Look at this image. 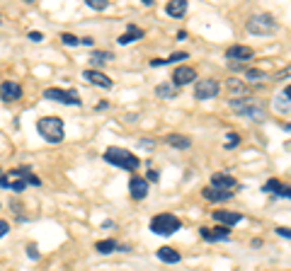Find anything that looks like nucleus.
<instances>
[{
	"label": "nucleus",
	"mask_w": 291,
	"mask_h": 271,
	"mask_svg": "<svg viewBox=\"0 0 291 271\" xmlns=\"http://www.w3.org/2000/svg\"><path fill=\"white\" fill-rule=\"evenodd\" d=\"M37 131L46 143H61L63 141V119L58 117H42L37 121Z\"/></svg>",
	"instance_id": "nucleus-2"
},
{
	"label": "nucleus",
	"mask_w": 291,
	"mask_h": 271,
	"mask_svg": "<svg viewBox=\"0 0 291 271\" xmlns=\"http://www.w3.org/2000/svg\"><path fill=\"white\" fill-rule=\"evenodd\" d=\"M199 235H202L204 242H228V240H231V230L228 228H216V230L202 228Z\"/></svg>",
	"instance_id": "nucleus-12"
},
{
	"label": "nucleus",
	"mask_w": 291,
	"mask_h": 271,
	"mask_svg": "<svg viewBox=\"0 0 291 271\" xmlns=\"http://www.w3.org/2000/svg\"><path fill=\"white\" fill-rule=\"evenodd\" d=\"M165 143L172 145V148H177V150H187V148L192 145L190 138H187V136H179V133H170V136H165Z\"/></svg>",
	"instance_id": "nucleus-17"
},
{
	"label": "nucleus",
	"mask_w": 291,
	"mask_h": 271,
	"mask_svg": "<svg viewBox=\"0 0 291 271\" xmlns=\"http://www.w3.org/2000/svg\"><path fill=\"white\" fill-rule=\"evenodd\" d=\"M213 220H219V223H224V228H231V225H238L243 216L240 213H235V211H213L211 213Z\"/></svg>",
	"instance_id": "nucleus-14"
},
{
	"label": "nucleus",
	"mask_w": 291,
	"mask_h": 271,
	"mask_svg": "<svg viewBox=\"0 0 291 271\" xmlns=\"http://www.w3.org/2000/svg\"><path fill=\"white\" fill-rule=\"evenodd\" d=\"M245 78L247 80H255V83H258V80H265V70H260V68H247L245 70Z\"/></svg>",
	"instance_id": "nucleus-25"
},
{
	"label": "nucleus",
	"mask_w": 291,
	"mask_h": 271,
	"mask_svg": "<svg viewBox=\"0 0 291 271\" xmlns=\"http://www.w3.org/2000/svg\"><path fill=\"white\" fill-rule=\"evenodd\" d=\"M284 99H289L291 102V85H286V90H284Z\"/></svg>",
	"instance_id": "nucleus-40"
},
{
	"label": "nucleus",
	"mask_w": 291,
	"mask_h": 271,
	"mask_svg": "<svg viewBox=\"0 0 291 271\" xmlns=\"http://www.w3.org/2000/svg\"><path fill=\"white\" fill-rule=\"evenodd\" d=\"M83 78H85L88 83H92V85L102 87V90H110V87L114 85L112 78H107L104 73H100V70H85V73H83Z\"/></svg>",
	"instance_id": "nucleus-13"
},
{
	"label": "nucleus",
	"mask_w": 291,
	"mask_h": 271,
	"mask_svg": "<svg viewBox=\"0 0 291 271\" xmlns=\"http://www.w3.org/2000/svg\"><path fill=\"white\" fill-rule=\"evenodd\" d=\"M27 254H29V257H32V259H39V252H37V247H27Z\"/></svg>",
	"instance_id": "nucleus-36"
},
{
	"label": "nucleus",
	"mask_w": 291,
	"mask_h": 271,
	"mask_svg": "<svg viewBox=\"0 0 291 271\" xmlns=\"http://www.w3.org/2000/svg\"><path fill=\"white\" fill-rule=\"evenodd\" d=\"M202 196L206 201H228L233 194H231V191H221V189H213V186H206L202 191Z\"/></svg>",
	"instance_id": "nucleus-18"
},
{
	"label": "nucleus",
	"mask_w": 291,
	"mask_h": 271,
	"mask_svg": "<svg viewBox=\"0 0 291 271\" xmlns=\"http://www.w3.org/2000/svg\"><path fill=\"white\" fill-rule=\"evenodd\" d=\"M211 186L213 189H221V191H231V194H233L235 189H238V182H235L231 174L216 172V174H211Z\"/></svg>",
	"instance_id": "nucleus-9"
},
{
	"label": "nucleus",
	"mask_w": 291,
	"mask_h": 271,
	"mask_svg": "<svg viewBox=\"0 0 291 271\" xmlns=\"http://www.w3.org/2000/svg\"><path fill=\"white\" fill-rule=\"evenodd\" d=\"M102 158H104V163L114 165V167H122V170H129V172H136L141 167V160L136 158L134 152L126 150V148H117V145L107 148Z\"/></svg>",
	"instance_id": "nucleus-1"
},
{
	"label": "nucleus",
	"mask_w": 291,
	"mask_h": 271,
	"mask_svg": "<svg viewBox=\"0 0 291 271\" xmlns=\"http://www.w3.org/2000/svg\"><path fill=\"white\" fill-rule=\"evenodd\" d=\"M107 0H88V8H92V10H107Z\"/></svg>",
	"instance_id": "nucleus-30"
},
{
	"label": "nucleus",
	"mask_w": 291,
	"mask_h": 271,
	"mask_svg": "<svg viewBox=\"0 0 291 271\" xmlns=\"http://www.w3.org/2000/svg\"><path fill=\"white\" fill-rule=\"evenodd\" d=\"M129 191H131L134 199L141 201V199L148 196V182H146L143 177H131V179H129Z\"/></svg>",
	"instance_id": "nucleus-15"
},
{
	"label": "nucleus",
	"mask_w": 291,
	"mask_h": 271,
	"mask_svg": "<svg viewBox=\"0 0 291 271\" xmlns=\"http://www.w3.org/2000/svg\"><path fill=\"white\" fill-rule=\"evenodd\" d=\"M80 44H83V46H92V39H90V36H83V39H80Z\"/></svg>",
	"instance_id": "nucleus-38"
},
{
	"label": "nucleus",
	"mask_w": 291,
	"mask_h": 271,
	"mask_svg": "<svg viewBox=\"0 0 291 271\" xmlns=\"http://www.w3.org/2000/svg\"><path fill=\"white\" fill-rule=\"evenodd\" d=\"M226 138H228V141H226V148H228V150H233L235 145L240 143V136H238V133H233V131H231V133H228Z\"/></svg>",
	"instance_id": "nucleus-27"
},
{
	"label": "nucleus",
	"mask_w": 291,
	"mask_h": 271,
	"mask_svg": "<svg viewBox=\"0 0 291 271\" xmlns=\"http://www.w3.org/2000/svg\"><path fill=\"white\" fill-rule=\"evenodd\" d=\"M44 99H54V102H61V104H73V107L80 104V95L76 90H61V87H49L44 92Z\"/></svg>",
	"instance_id": "nucleus-7"
},
{
	"label": "nucleus",
	"mask_w": 291,
	"mask_h": 271,
	"mask_svg": "<svg viewBox=\"0 0 291 271\" xmlns=\"http://www.w3.org/2000/svg\"><path fill=\"white\" fill-rule=\"evenodd\" d=\"M228 90H231V95L235 99H243L247 95V85L243 80H228Z\"/></svg>",
	"instance_id": "nucleus-20"
},
{
	"label": "nucleus",
	"mask_w": 291,
	"mask_h": 271,
	"mask_svg": "<svg viewBox=\"0 0 291 271\" xmlns=\"http://www.w3.org/2000/svg\"><path fill=\"white\" fill-rule=\"evenodd\" d=\"M138 39H143V29H138V27H134V24H129L126 32H124L117 42L122 44V46H126V44H134V42H138Z\"/></svg>",
	"instance_id": "nucleus-16"
},
{
	"label": "nucleus",
	"mask_w": 291,
	"mask_h": 271,
	"mask_svg": "<svg viewBox=\"0 0 291 271\" xmlns=\"http://www.w3.org/2000/svg\"><path fill=\"white\" fill-rule=\"evenodd\" d=\"M197 80V70L192 68V65H177L175 70H172V85L177 87H185L190 85V83H194Z\"/></svg>",
	"instance_id": "nucleus-8"
},
{
	"label": "nucleus",
	"mask_w": 291,
	"mask_h": 271,
	"mask_svg": "<svg viewBox=\"0 0 291 271\" xmlns=\"http://www.w3.org/2000/svg\"><path fill=\"white\" fill-rule=\"evenodd\" d=\"M165 12H168L170 17H185L187 15V3L185 0H172L165 5Z\"/></svg>",
	"instance_id": "nucleus-19"
},
{
	"label": "nucleus",
	"mask_w": 291,
	"mask_h": 271,
	"mask_svg": "<svg viewBox=\"0 0 291 271\" xmlns=\"http://www.w3.org/2000/svg\"><path fill=\"white\" fill-rule=\"evenodd\" d=\"M156 95H158V97L172 99L175 95H177V87H175V85H158L156 87Z\"/></svg>",
	"instance_id": "nucleus-24"
},
{
	"label": "nucleus",
	"mask_w": 291,
	"mask_h": 271,
	"mask_svg": "<svg viewBox=\"0 0 291 271\" xmlns=\"http://www.w3.org/2000/svg\"><path fill=\"white\" fill-rule=\"evenodd\" d=\"M148 179H151V182H158V172H156V170H151V172H148Z\"/></svg>",
	"instance_id": "nucleus-39"
},
{
	"label": "nucleus",
	"mask_w": 291,
	"mask_h": 271,
	"mask_svg": "<svg viewBox=\"0 0 291 271\" xmlns=\"http://www.w3.org/2000/svg\"><path fill=\"white\" fill-rule=\"evenodd\" d=\"M221 92V85H219V80H213V78H204V80H197V85H194V99H213L216 95Z\"/></svg>",
	"instance_id": "nucleus-6"
},
{
	"label": "nucleus",
	"mask_w": 291,
	"mask_h": 271,
	"mask_svg": "<svg viewBox=\"0 0 291 271\" xmlns=\"http://www.w3.org/2000/svg\"><path fill=\"white\" fill-rule=\"evenodd\" d=\"M22 97V87L17 85L15 80H5L3 85H0V99L3 102H15V99Z\"/></svg>",
	"instance_id": "nucleus-10"
},
{
	"label": "nucleus",
	"mask_w": 291,
	"mask_h": 271,
	"mask_svg": "<svg viewBox=\"0 0 291 271\" xmlns=\"http://www.w3.org/2000/svg\"><path fill=\"white\" fill-rule=\"evenodd\" d=\"M95 250L100 252V254H110V252L114 250H119V245L114 242V240H100L97 245H95Z\"/></svg>",
	"instance_id": "nucleus-22"
},
{
	"label": "nucleus",
	"mask_w": 291,
	"mask_h": 271,
	"mask_svg": "<svg viewBox=\"0 0 291 271\" xmlns=\"http://www.w3.org/2000/svg\"><path fill=\"white\" fill-rule=\"evenodd\" d=\"M245 29L250 34H255V36H267V34L277 32V22H274V17H272V15L262 12V15H252V17L247 20Z\"/></svg>",
	"instance_id": "nucleus-5"
},
{
	"label": "nucleus",
	"mask_w": 291,
	"mask_h": 271,
	"mask_svg": "<svg viewBox=\"0 0 291 271\" xmlns=\"http://www.w3.org/2000/svg\"><path fill=\"white\" fill-rule=\"evenodd\" d=\"M231 109L238 111V114H243L245 119L250 121H265L267 119V114H265V107L260 104L258 99H231Z\"/></svg>",
	"instance_id": "nucleus-3"
},
{
	"label": "nucleus",
	"mask_w": 291,
	"mask_h": 271,
	"mask_svg": "<svg viewBox=\"0 0 291 271\" xmlns=\"http://www.w3.org/2000/svg\"><path fill=\"white\" fill-rule=\"evenodd\" d=\"M277 196H286V199H291V186H284V184H281V189L277 191Z\"/></svg>",
	"instance_id": "nucleus-35"
},
{
	"label": "nucleus",
	"mask_w": 291,
	"mask_h": 271,
	"mask_svg": "<svg viewBox=\"0 0 291 271\" xmlns=\"http://www.w3.org/2000/svg\"><path fill=\"white\" fill-rule=\"evenodd\" d=\"M274 233H277L279 238H286V240H291V228H277V230H274Z\"/></svg>",
	"instance_id": "nucleus-34"
},
{
	"label": "nucleus",
	"mask_w": 291,
	"mask_h": 271,
	"mask_svg": "<svg viewBox=\"0 0 291 271\" xmlns=\"http://www.w3.org/2000/svg\"><path fill=\"white\" fill-rule=\"evenodd\" d=\"M286 78H291V65L284 68V70H279V73H274V80H286Z\"/></svg>",
	"instance_id": "nucleus-32"
},
{
	"label": "nucleus",
	"mask_w": 291,
	"mask_h": 271,
	"mask_svg": "<svg viewBox=\"0 0 291 271\" xmlns=\"http://www.w3.org/2000/svg\"><path fill=\"white\" fill-rule=\"evenodd\" d=\"M284 129H286V131H291V124H286V126H284Z\"/></svg>",
	"instance_id": "nucleus-41"
},
{
	"label": "nucleus",
	"mask_w": 291,
	"mask_h": 271,
	"mask_svg": "<svg viewBox=\"0 0 291 271\" xmlns=\"http://www.w3.org/2000/svg\"><path fill=\"white\" fill-rule=\"evenodd\" d=\"M112 58H114L112 51H92V56H90V61L97 65H104L107 61H112Z\"/></svg>",
	"instance_id": "nucleus-23"
},
{
	"label": "nucleus",
	"mask_w": 291,
	"mask_h": 271,
	"mask_svg": "<svg viewBox=\"0 0 291 271\" xmlns=\"http://www.w3.org/2000/svg\"><path fill=\"white\" fill-rule=\"evenodd\" d=\"M158 259L168 261V264H177L179 254H177V250H172V247H160V250H158Z\"/></svg>",
	"instance_id": "nucleus-21"
},
{
	"label": "nucleus",
	"mask_w": 291,
	"mask_h": 271,
	"mask_svg": "<svg viewBox=\"0 0 291 271\" xmlns=\"http://www.w3.org/2000/svg\"><path fill=\"white\" fill-rule=\"evenodd\" d=\"M279 189H281V182H279V179H269L267 184L262 186V191H274V194H277Z\"/></svg>",
	"instance_id": "nucleus-29"
},
{
	"label": "nucleus",
	"mask_w": 291,
	"mask_h": 271,
	"mask_svg": "<svg viewBox=\"0 0 291 271\" xmlns=\"http://www.w3.org/2000/svg\"><path fill=\"white\" fill-rule=\"evenodd\" d=\"M61 42L66 44V46H78L80 39L78 36H73V34H61Z\"/></svg>",
	"instance_id": "nucleus-31"
},
{
	"label": "nucleus",
	"mask_w": 291,
	"mask_h": 271,
	"mask_svg": "<svg viewBox=\"0 0 291 271\" xmlns=\"http://www.w3.org/2000/svg\"><path fill=\"white\" fill-rule=\"evenodd\" d=\"M29 39L32 42H42V32H29Z\"/></svg>",
	"instance_id": "nucleus-37"
},
{
	"label": "nucleus",
	"mask_w": 291,
	"mask_h": 271,
	"mask_svg": "<svg viewBox=\"0 0 291 271\" xmlns=\"http://www.w3.org/2000/svg\"><path fill=\"white\" fill-rule=\"evenodd\" d=\"M10 233V223H5V220H0V240L5 238Z\"/></svg>",
	"instance_id": "nucleus-33"
},
{
	"label": "nucleus",
	"mask_w": 291,
	"mask_h": 271,
	"mask_svg": "<svg viewBox=\"0 0 291 271\" xmlns=\"http://www.w3.org/2000/svg\"><path fill=\"white\" fill-rule=\"evenodd\" d=\"M252 49L250 46H240V44H235V46H228V51H226V58L231 61V63H238V61H247V58H252Z\"/></svg>",
	"instance_id": "nucleus-11"
},
{
	"label": "nucleus",
	"mask_w": 291,
	"mask_h": 271,
	"mask_svg": "<svg viewBox=\"0 0 291 271\" xmlns=\"http://www.w3.org/2000/svg\"><path fill=\"white\" fill-rule=\"evenodd\" d=\"M190 56L185 54V51H177V54H172L168 56V58H163V65H168V63H177V61H187Z\"/></svg>",
	"instance_id": "nucleus-26"
},
{
	"label": "nucleus",
	"mask_w": 291,
	"mask_h": 271,
	"mask_svg": "<svg viewBox=\"0 0 291 271\" xmlns=\"http://www.w3.org/2000/svg\"><path fill=\"white\" fill-rule=\"evenodd\" d=\"M274 109H277V111H284V114H286V111H291V102H284L281 97H277V99H274Z\"/></svg>",
	"instance_id": "nucleus-28"
},
{
	"label": "nucleus",
	"mask_w": 291,
	"mask_h": 271,
	"mask_svg": "<svg viewBox=\"0 0 291 271\" xmlns=\"http://www.w3.org/2000/svg\"><path fill=\"white\" fill-rule=\"evenodd\" d=\"M179 228H182V220L177 216H172V213H158L151 220V230L156 235H160V238H168L172 233H177Z\"/></svg>",
	"instance_id": "nucleus-4"
}]
</instances>
